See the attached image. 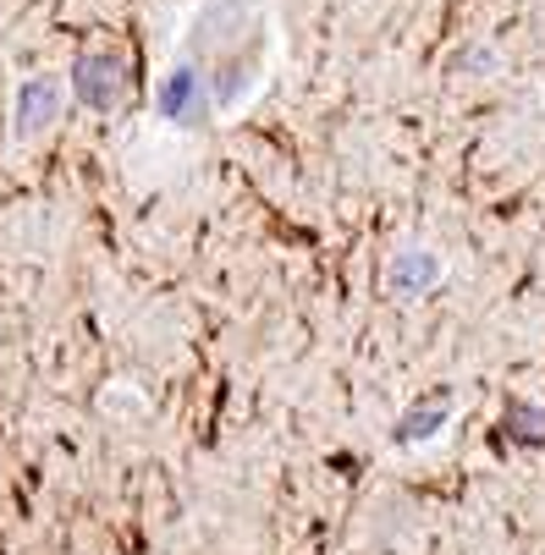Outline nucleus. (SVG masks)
Listing matches in <instances>:
<instances>
[{"instance_id": "1", "label": "nucleus", "mask_w": 545, "mask_h": 555, "mask_svg": "<svg viewBox=\"0 0 545 555\" xmlns=\"http://www.w3.org/2000/svg\"><path fill=\"white\" fill-rule=\"evenodd\" d=\"M161 105H166V111H177V116H182L188 127H193V121L204 116V100H199V72H193V66H177V72L166 77V89H161Z\"/></svg>"}, {"instance_id": "2", "label": "nucleus", "mask_w": 545, "mask_h": 555, "mask_svg": "<svg viewBox=\"0 0 545 555\" xmlns=\"http://www.w3.org/2000/svg\"><path fill=\"white\" fill-rule=\"evenodd\" d=\"M55 116V89L50 83H28L23 89V132H34L39 121H50Z\"/></svg>"}, {"instance_id": "3", "label": "nucleus", "mask_w": 545, "mask_h": 555, "mask_svg": "<svg viewBox=\"0 0 545 555\" xmlns=\"http://www.w3.org/2000/svg\"><path fill=\"white\" fill-rule=\"evenodd\" d=\"M441 424H446V408H419V413H408V418H403L397 440H430Z\"/></svg>"}]
</instances>
